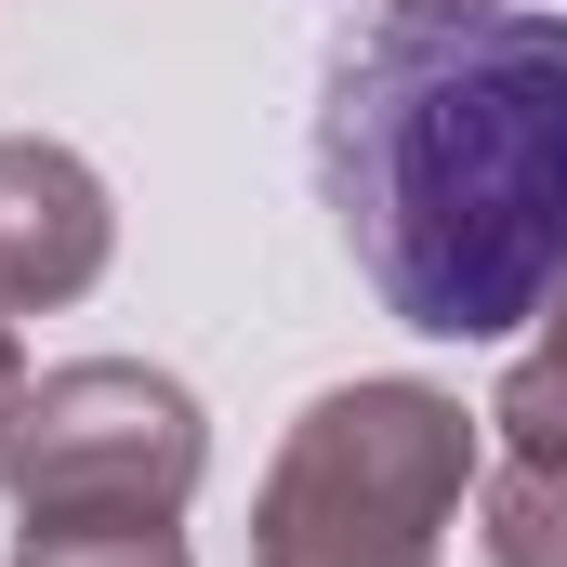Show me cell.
<instances>
[{
  "mask_svg": "<svg viewBox=\"0 0 567 567\" xmlns=\"http://www.w3.org/2000/svg\"><path fill=\"white\" fill-rule=\"evenodd\" d=\"M120 251V212H106V172L66 158V145L13 133L0 145V317H40V303H80Z\"/></svg>",
  "mask_w": 567,
  "mask_h": 567,
  "instance_id": "277c9868",
  "label": "cell"
},
{
  "mask_svg": "<svg viewBox=\"0 0 567 567\" xmlns=\"http://www.w3.org/2000/svg\"><path fill=\"white\" fill-rule=\"evenodd\" d=\"M198 475H212L198 396L172 370H133V357L40 370L27 410L0 423L13 528H172L198 502Z\"/></svg>",
  "mask_w": 567,
  "mask_h": 567,
  "instance_id": "3957f363",
  "label": "cell"
},
{
  "mask_svg": "<svg viewBox=\"0 0 567 567\" xmlns=\"http://www.w3.org/2000/svg\"><path fill=\"white\" fill-rule=\"evenodd\" d=\"M13 567H185L172 528H13Z\"/></svg>",
  "mask_w": 567,
  "mask_h": 567,
  "instance_id": "52a82bcc",
  "label": "cell"
},
{
  "mask_svg": "<svg viewBox=\"0 0 567 567\" xmlns=\"http://www.w3.org/2000/svg\"><path fill=\"white\" fill-rule=\"evenodd\" d=\"M475 542L488 567H567V449H502L488 488H475Z\"/></svg>",
  "mask_w": 567,
  "mask_h": 567,
  "instance_id": "5b68a950",
  "label": "cell"
},
{
  "mask_svg": "<svg viewBox=\"0 0 567 567\" xmlns=\"http://www.w3.org/2000/svg\"><path fill=\"white\" fill-rule=\"evenodd\" d=\"M317 198L435 343H502L567 290V13L383 0L317 80Z\"/></svg>",
  "mask_w": 567,
  "mask_h": 567,
  "instance_id": "6da1fadb",
  "label": "cell"
},
{
  "mask_svg": "<svg viewBox=\"0 0 567 567\" xmlns=\"http://www.w3.org/2000/svg\"><path fill=\"white\" fill-rule=\"evenodd\" d=\"M27 410V357H13V330H0V423Z\"/></svg>",
  "mask_w": 567,
  "mask_h": 567,
  "instance_id": "ba28073f",
  "label": "cell"
},
{
  "mask_svg": "<svg viewBox=\"0 0 567 567\" xmlns=\"http://www.w3.org/2000/svg\"><path fill=\"white\" fill-rule=\"evenodd\" d=\"M475 423H502V449H567V290L542 303V343L502 370V396Z\"/></svg>",
  "mask_w": 567,
  "mask_h": 567,
  "instance_id": "8992f818",
  "label": "cell"
},
{
  "mask_svg": "<svg viewBox=\"0 0 567 567\" xmlns=\"http://www.w3.org/2000/svg\"><path fill=\"white\" fill-rule=\"evenodd\" d=\"M475 475V410L435 383H330L251 502V567H435Z\"/></svg>",
  "mask_w": 567,
  "mask_h": 567,
  "instance_id": "7a4b0ae2",
  "label": "cell"
}]
</instances>
